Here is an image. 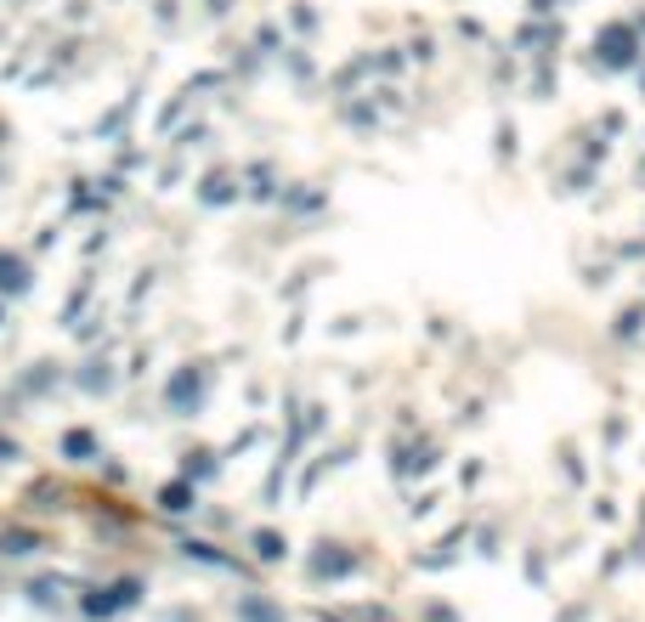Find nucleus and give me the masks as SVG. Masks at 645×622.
I'll return each mask as SVG.
<instances>
[{
    "instance_id": "nucleus-1",
    "label": "nucleus",
    "mask_w": 645,
    "mask_h": 622,
    "mask_svg": "<svg viewBox=\"0 0 645 622\" xmlns=\"http://www.w3.org/2000/svg\"><path fill=\"white\" fill-rule=\"evenodd\" d=\"M601 52H606V62H611V68L634 62V28H617V23H611L606 35H601Z\"/></svg>"
},
{
    "instance_id": "nucleus-2",
    "label": "nucleus",
    "mask_w": 645,
    "mask_h": 622,
    "mask_svg": "<svg viewBox=\"0 0 645 622\" xmlns=\"http://www.w3.org/2000/svg\"><path fill=\"white\" fill-rule=\"evenodd\" d=\"M0 289H6V294L28 289V267H23L18 255H0Z\"/></svg>"
},
{
    "instance_id": "nucleus-3",
    "label": "nucleus",
    "mask_w": 645,
    "mask_h": 622,
    "mask_svg": "<svg viewBox=\"0 0 645 622\" xmlns=\"http://www.w3.org/2000/svg\"><path fill=\"white\" fill-rule=\"evenodd\" d=\"M68 453H74V459H91V453H97V442H91V435H80V430H74V435H68Z\"/></svg>"
},
{
    "instance_id": "nucleus-4",
    "label": "nucleus",
    "mask_w": 645,
    "mask_h": 622,
    "mask_svg": "<svg viewBox=\"0 0 645 622\" xmlns=\"http://www.w3.org/2000/svg\"><path fill=\"white\" fill-rule=\"evenodd\" d=\"M198 396V373H181L176 379V402H193Z\"/></svg>"
},
{
    "instance_id": "nucleus-5",
    "label": "nucleus",
    "mask_w": 645,
    "mask_h": 622,
    "mask_svg": "<svg viewBox=\"0 0 645 622\" xmlns=\"http://www.w3.org/2000/svg\"><path fill=\"white\" fill-rule=\"evenodd\" d=\"M164 509H187V487H164Z\"/></svg>"
}]
</instances>
